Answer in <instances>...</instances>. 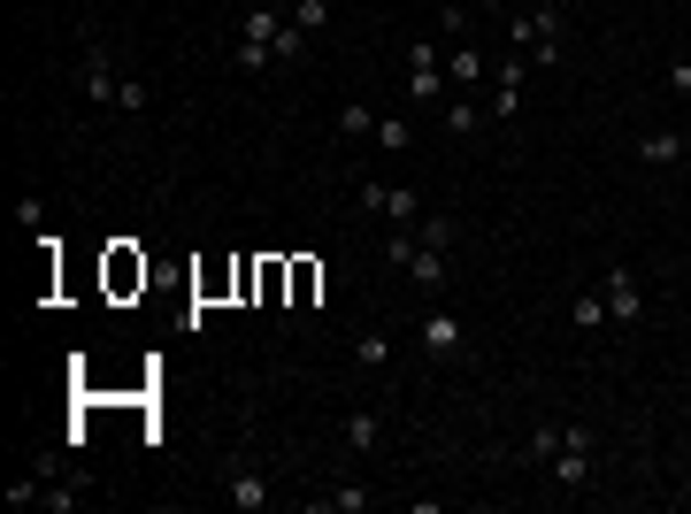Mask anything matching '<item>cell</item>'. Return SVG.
<instances>
[{
    "label": "cell",
    "instance_id": "1",
    "mask_svg": "<svg viewBox=\"0 0 691 514\" xmlns=\"http://www.w3.org/2000/svg\"><path fill=\"white\" fill-rule=\"evenodd\" d=\"M545 476L561 492H592V476H599V430L592 422H561V446H553Z\"/></svg>",
    "mask_w": 691,
    "mask_h": 514
},
{
    "label": "cell",
    "instance_id": "2",
    "mask_svg": "<svg viewBox=\"0 0 691 514\" xmlns=\"http://www.w3.org/2000/svg\"><path fill=\"white\" fill-rule=\"evenodd\" d=\"M508 46L530 54V62H561V0H545L530 15H508Z\"/></svg>",
    "mask_w": 691,
    "mask_h": 514
},
{
    "label": "cell",
    "instance_id": "3",
    "mask_svg": "<svg viewBox=\"0 0 691 514\" xmlns=\"http://www.w3.org/2000/svg\"><path fill=\"white\" fill-rule=\"evenodd\" d=\"M407 100H415V108L446 100V54H438V39H415V46H407Z\"/></svg>",
    "mask_w": 691,
    "mask_h": 514
},
{
    "label": "cell",
    "instance_id": "4",
    "mask_svg": "<svg viewBox=\"0 0 691 514\" xmlns=\"http://www.w3.org/2000/svg\"><path fill=\"white\" fill-rule=\"evenodd\" d=\"M353 200H361V215H384V223H407V231L423 223V200H415V184H361Z\"/></svg>",
    "mask_w": 691,
    "mask_h": 514
},
{
    "label": "cell",
    "instance_id": "5",
    "mask_svg": "<svg viewBox=\"0 0 691 514\" xmlns=\"http://www.w3.org/2000/svg\"><path fill=\"white\" fill-rule=\"evenodd\" d=\"M415 339H423V353H430V361H461V353H469V331H461V315H454V308H430V315L415 323Z\"/></svg>",
    "mask_w": 691,
    "mask_h": 514
},
{
    "label": "cell",
    "instance_id": "6",
    "mask_svg": "<svg viewBox=\"0 0 691 514\" xmlns=\"http://www.w3.org/2000/svg\"><path fill=\"white\" fill-rule=\"evenodd\" d=\"M77 69H85V108H116V85H124V77H116V54H108L100 39H85V62H77Z\"/></svg>",
    "mask_w": 691,
    "mask_h": 514
},
{
    "label": "cell",
    "instance_id": "7",
    "mask_svg": "<svg viewBox=\"0 0 691 514\" xmlns=\"http://www.w3.org/2000/svg\"><path fill=\"white\" fill-rule=\"evenodd\" d=\"M599 300H607V323H646V292H638V277L623 261L599 277Z\"/></svg>",
    "mask_w": 691,
    "mask_h": 514
},
{
    "label": "cell",
    "instance_id": "8",
    "mask_svg": "<svg viewBox=\"0 0 691 514\" xmlns=\"http://www.w3.org/2000/svg\"><path fill=\"white\" fill-rule=\"evenodd\" d=\"M223 500H231L238 514H262V507H269V476L238 461V469H223Z\"/></svg>",
    "mask_w": 691,
    "mask_h": 514
},
{
    "label": "cell",
    "instance_id": "9",
    "mask_svg": "<svg viewBox=\"0 0 691 514\" xmlns=\"http://www.w3.org/2000/svg\"><path fill=\"white\" fill-rule=\"evenodd\" d=\"M446 269H454V246H415L407 285H415V292H438V285H446Z\"/></svg>",
    "mask_w": 691,
    "mask_h": 514
},
{
    "label": "cell",
    "instance_id": "10",
    "mask_svg": "<svg viewBox=\"0 0 691 514\" xmlns=\"http://www.w3.org/2000/svg\"><path fill=\"white\" fill-rule=\"evenodd\" d=\"M376 438H384V415H376V407H353V415L339 422V446H346V453H376Z\"/></svg>",
    "mask_w": 691,
    "mask_h": 514
},
{
    "label": "cell",
    "instance_id": "11",
    "mask_svg": "<svg viewBox=\"0 0 691 514\" xmlns=\"http://www.w3.org/2000/svg\"><path fill=\"white\" fill-rule=\"evenodd\" d=\"M446 77H454V85H477V77H492V54H485V46H469V39H454Z\"/></svg>",
    "mask_w": 691,
    "mask_h": 514
},
{
    "label": "cell",
    "instance_id": "12",
    "mask_svg": "<svg viewBox=\"0 0 691 514\" xmlns=\"http://www.w3.org/2000/svg\"><path fill=\"white\" fill-rule=\"evenodd\" d=\"M277 31H285V15H277V8H269V0H262V8H246V15H238V39H254V46H269V54H277Z\"/></svg>",
    "mask_w": 691,
    "mask_h": 514
},
{
    "label": "cell",
    "instance_id": "13",
    "mask_svg": "<svg viewBox=\"0 0 691 514\" xmlns=\"http://www.w3.org/2000/svg\"><path fill=\"white\" fill-rule=\"evenodd\" d=\"M677 154H684V131H646V139H638V162H646V170H669Z\"/></svg>",
    "mask_w": 691,
    "mask_h": 514
},
{
    "label": "cell",
    "instance_id": "14",
    "mask_svg": "<svg viewBox=\"0 0 691 514\" xmlns=\"http://www.w3.org/2000/svg\"><path fill=\"white\" fill-rule=\"evenodd\" d=\"M384 361H392V331H376V323L353 331V368H384Z\"/></svg>",
    "mask_w": 691,
    "mask_h": 514
},
{
    "label": "cell",
    "instance_id": "15",
    "mask_svg": "<svg viewBox=\"0 0 691 514\" xmlns=\"http://www.w3.org/2000/svg\"><path fill=\"white\" fill-rule=\"evenodd\" d=\"M376 124H384V116H376L369 100H346L339 108V139H376Z\"/></svg>",
    "mask_w": 691,
    "mask_h": 514
},
{
    "label": "cell",
    "instance_id": "16",
    "mask_svg": "<svg viewBox=\"0 0 691 514\" xmlns=\"http://www.w3.org/2000/svg\"><path fill=\"white\" fill-rule=\"evenodd\" d=\"M530 69H538V62L508 46V62H492V85H500V93H522V85H530Z\"/></svg>",
    "mask_w": 691,
    "mask_h": 514
},
{
    "label": "cell",
    "instance_id": "17",
    "mask_svg": "<svg viewBox=\"0 0 691 514\" xmlns=\"http://www.w3.org/2000/svg\"><path fill=\"white\" fill-rule=\"evenodd\" d=\"M568 323H576V331H599V323H607V300H599V292H576V300H568Z\"/></svg>",
    "mask_w": 691,
    "mask_h": 514
},
{
    "label": "cell",
    "instance_id": "18",
    "mask_svg": "<svg viewBox=\"0 0 691 514\" xmlns=\"http://www.w3.org/2000/svg\"><path fill=\"white\" fill-rule=\"evenodd\" d=\"M553 446H561V422H538V430H530V446H522V461H530V469H545V461H553Z\"/></svg>",
    "mask_w": 691,
    "mask_h": 514
},
{
    "label": "cell",
    "instance_id": "19",
    "mask_svg": "<svg viewBox=\"0 0 691 514\" xmlns=\"http://www.w3.org/2000/svg\"><path fill=\"white\" fill-rule=\"evenodd\" d=\"M369 500H376L369 484H331V492H323V507H331V514H361Z\"/></svg>",
    "mask_w": 691,
    "mask_h": 514
},
{
    "label": "cell",
    "instance_id": "20",
    "mask_svg": "<svg viewBox=\"0 0 691 514\" xmlns=\"http://www.w3.org/2000/svg\"><path fill=\"white\" fill-rule=\"evenodd\" d=\"M446 131H454V139H469V131H485V116H477V100H446Z\"/></svg>",
    "mask_w": 691,
    "mask_h": 514
},
{
    "label": "cell",
    "instance_id": "21",
    "mask_svg": "<svg viewBox=\"0 0 691 514\" xmlns=\"http://www.w3.org/2000/svg\"><path fill=\"white\" fill-rule=\"evenodd\" d=\"M300 54H308V31L285 15V31H277V69H285V62H300Z\"/></svg>",
    "mask_w": 691,
    "mask_h": 514
},
{
    "label": "cell",
    "instance_id": "22",
    "mask_svg": "<svg viewBox=\"0 0 691 514\" xmlns=\"http://www.w3.org/2000/svg\"><path fill=\"white\" fill-rule=\"evenodd\" d=\"M293 23H300V31H308V39H316V31H323V23H331V8H323V0H300V8H293Z\"/></svg>",
    "mask_w": 691,
    "mask_h": 514
},
{
    "label": "cell",
    "instance_id": "23",
    "mask_svg": "<svg viewBox=\"0 0 691 514\" xmlns=\"http://www.w3.org/2000/svg\"><path fill=\"white\" fill-rule=\"evenodd\" d=\"M438 31H446V39H469V8L446 0V8H438Z\"/></svg>",
    "mask_w": 691,
    "mask_h": 514
},
{
    "label": "cell",
    "instance_id": "24",
    "mask_svg": "<svg viewBox=\"0 0 691 514\" xmlns=\"http://www.w3.org/2000/svg\"><path fill=\"white\" fill-rule=\"evenodd\" d=\"M147 100H155V93H147V77H124V85H116V108H131V116H139Z\"/></svg>",
    "mask_w": 691,
    "mask_h": 514
},
{
    "label": "cell",
    "instance_id": "25",
    "mask_svg": "<svg viewBox=\"0 0 691 514\" xmlns=\"http://www.w3.org/2000/svg\"><path fill=\"white\" fill-rule=\"evenodd\" d=\"M415 238H423V246H454V223H446V215H423Z\"/></svg>",
    "mask_w": 691,
    "mask_h": 514
},
{
    "label": "cell",
    "instance_id": "26",
    "mask_svg": "<svg viewBox=\"0 0 691 514\" xmlns=\"http://www.w3.org/2000/svg\"><path fill=\"white\" fill-rule=\"evenodd\" d=\"M376 139H384V154H407V139H415V131H407V124H392V116H384V124H376Z\"/></svg>",
    "mask_w": 691,
    "mask_h": 514
},
{
    "label": "cell",
    "instance_id": "27",
    "mask_svg": "<svg viewBox=\"0 0 691 514\" xmlns=\"http://www.w3.org/2000/svg\"><path fill=\"white\" fill-rule=\"evenodd\" d=\"M15 231H46V200H39V192L15 207Z\"/></svg>",
    "mask_w": 691,
    "mask_h": 514
},
{
    "label": "cell",
    "instance_id": "28",
    "mask_svg": "<svg viewBox=\"0 0 691 514\" xmlns=\"http://www.w3.org/2000/svg\"><path fill=\"white\" fill-rule=\"evenodd\" d=\"M522 116V93H500V85H492V124H515Z\"/></svg>",
    "mask_w": 691,
    "mask_h": 514
},
{
    "label": "cell",
    "instance_id": "29",
    "mask_svg": "<svg viewBox=\"0 0 691 514\" xmlns=\"http://www.w3.org/2000/svg\"><path fill=\"white\" fill-rule=\"evenodd\" d=\"M669 93H677V100H691V54H684V62H669Z\"/></svg>",
    "mask_w": 691,
    "mask_h": 514
},
{
    "label": "cell",
    "instance_id": "30",
    "mask_svg": "<svg viewBox=\"0 0 691 514\" xmlns=\"http://www.w3.org/2000/svg\"><path fill=\"white\" fill-rule=\"evenodd\" d=\"M485 8H500V15H508V0H485Z\"/></svg>",
    "mask_w": 691,
    "mask_h": 514
}]
</instances>
